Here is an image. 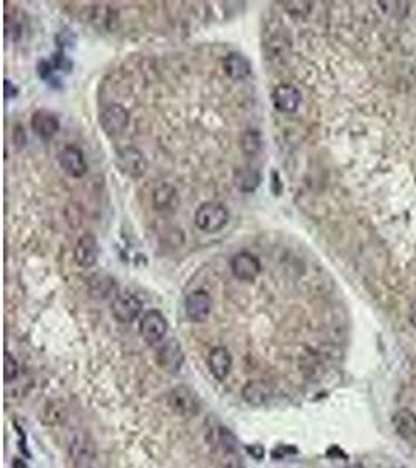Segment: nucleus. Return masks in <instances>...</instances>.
I'll return each mask as SVG.
<instances>
[{"label": "nucleus", "instance_id": "f257e3e1", "mask_svg": "<svg viewBox=\"0 0 416 468\" xmlns=\"http://www.w3.org/2000/svg\"><path fill=\"white\" fill-rule=\"evenodd\" d=\"M70 468H97V451L93 439L83 429H72L67 437Z\"/></svg>", "mask_w": 416, "mask_h": 468}, {"label": "nucleus", "instance_id": "f03ea898", "mask_svg": "<svg viewBox=\"0 0 416 468\" xmlns=\"http://www.w3.org/2000/svg\"><path fill=\"white\" fill-rule=\"evenodd\" d=\"M167 406L173 414L185 418L198 415L201 409L197 393L187 386H176L170 389L167 393Z\"/></svg>", "mask_w": 416, "mask_h": 468}, {"label": "nucleus", "instance_id": "7ed1b4c3", "mask_svg": "<svg viewBox=\"0 0 416 468\" xmlns=\"http://www.w3.org/2000/svg\"><path fill=\"white\" fill-rule=\"evenodd\" d=\"M229 212L220 203H205L195 212V225L205 233H217L228 223Z\"/></svg>", "mask_w": 416, "mask_h": 468}, {"label": "nucleus", "instance_id": "20e7f679", "mask_svg": "<svg viewBox=\"0 0 416 468\" xmlns=\"http://www.w3.org/2000/svg\"><path fill=\"white\" fill-rule=\"evenodd\" d=\"M169 330V324L165 320L164 314L151 309L145 312L139 320V333L146 344L155 345L159 344L165 337V333Z\"/></svg>", "mask_w": 416, "mask_h": 468}, {"label": "nucleus", "instance_id": "39448f33", "mask_svg": "<svg viewBox=\"0 0 416 468\" xmlns=\"http://www.w3.org/2000/svg\"><path fill=\"white\" fill-rule=\"evenodd\" d=\"M117 167L131 178H140L146 172V160L144 153L136 147H124L115 155Z\"/></svg>", "mask_w": 416, "mask_h": 468}, {"label": "nucleus", "instance_id": "423d86ee", "mask_svg": "<svg viewBox=\"0 0 416 468\" xmlns=\"http://www.w3.org/2000/svg\"><path fill=\"white\" fill-rule=\"evenodd\" d=\"M156 361L158 366L165 370L167 373L172 375L178 373L182 364H185V353H182V348L178 340L170 339L159 346L156 353Z\"/></svg>", "mask_w": 416, "mask_h": 468}, {"label": "nucleus", "instance_id": "0eeeda50", "mask_svg": "<svg viewBox=\"0 0 416 468\" xmlns=\"http://www.w3.org/2000/svg\"><path fill=\"white\" fill-rule=\"evenodd\" d=\"M111 311L119 324H131L142 312V301L133 294H122L115 297Z\"/></svg>", "mask_w": 416, "mask_h": 468}, {"label": "nucleus", "instance_id": "6e6552de", "mask_svg": "<svg viewBox=\"0 0 416 468\" xmlns=\"http://www.w3.org/2000/svg\"><path fill=\"white\" fill-rule=\"evenodd\" d=\"M231 270L240 281H254L261 275L262 264L258 256L248 252H242L231 259Z\"/></svg>", "mask_w": 416, "mask_h": 468}, {"label": "nucleus", "instance_id": "1a4fd4ad", "mask_svg": "<svg viewBox=\"0 0 416 468\" xmlns=\"http://www.w3.org/2000/svg\"><path fill=\"white\" fill-rule=\"evenodd\" d=\"M128 122H130V114H128L124 106L117 105V103L106 106L100 114L102 129L109 136H115L124 131Z\"/></svg>", "mask_w": 416, "mask_h": 468}, {"label": "nucleus", "instance_id": "9d476101", "mask_svg": "<svg viewBox=\"0 0 416 468\" xmlns=\"http://www.w3.org/2000/svg\"><path fill=\"white\" fill-rule=\"evenodd\" d=\"M212 311L211 295L206 290H195L186 299V315L193 324L205 321Z\"/></svg>", "mask_w": 416, "mask_h": 468}, {"label": "nucleus", "instance_id": "9b49d317", "mask_svg": "<svg viewBox=\"0 0 416 468\" xmlns=\"http://www.w3.org/2000/svg\"><path fill=\"white\" fill-rule=\"evenodd\" d=\"M99 242H97L94 234H83L78 239L75 245V252H73V258L75 263L83 267V269H89V267L95 265L97 259H99Z\"/></svg>", "mask_w": 416, "mask_h": 468}, {"label": "nucleus", "instance_id": "f8f14e48", "mask_svg": "<svg viewBox=\"0 0 416 468\" xmlns=\"http://www.w3.org/2000/svg\"><path fill=\"white\" fill-rule=\"evenodd\" d=\"M59 166L72 178H82L88 170L82 150L73 145H67L59 151Z\"/></svg>", "mask_w": 416, "mask_h": 468}, {"label": "nucleus", "instance_id": "ddd939ff", "mask_svg": "<svg viewBox=\"0 0 416 468\" xmlns=\"http://www.w3.org/2000/svg\"><path fill=\"white\" fill-rule=\"evenodd\" d=\"M272 99H273L274 106H276V109H279V111L293 113V111H296L299 106L301 94H299V91L293 86V84L281 83L273 89Z\"/></svg>", "mask_w": 416, "mask_h": 468}, {"label": "nucleus", "instance_id": "4468645a", "mask_svg": "<svg viewBox=\"0 0 416 468\" xmlns=\"http://www.w3.org/2000/svg\"><path fill=\"white\" fill-rule=\"evenodd\" d=\"M207 367L212 376L218 381H225L232 368V356L225 346H216L207 356Z\"/></svg>", "mask_w": 416, "mask_h": 468}, {"label": "nucleus", "instance_id": "2eb2a0df", "mask_svg": "<svg viewBox=\"0 0 416 468\" xmlns=\"http://www.w3.org/2000/svg\"><path fill=\"white\" fill-rule=\"evenodd\" d=\"M32 129L42 139H50L59 130L58 118L47 109H39L32 118Z\"/></svg>", "mask_w": 416, "mask_h": 468}, {"label": "nucleus", "instance_id": "dca6fc26", "mask_svg": "<svg viewBox=\"0 0 416 468\" xmlns=\"http://www.w3.org/2000/svg\"><path fill=\"white\" fill-rule=\"evenodd\" d=\"M273 389L265 381H249L242 389V398L252 406H262L272 398Z\"/></svg>", "mask_w": 416, "mask_h": 468}, {"label": "nucleus", "instance_id": "f3484780", "mask_svg": "<svg viewBox=\"0 0 416 468\" xmlns=\"http://www.w3.org/2000/svg\"><path fill=\"white\" fill-rule=\"evenodd\" d=\"M393 428L401 439L412 442L416 439V414L413 411L399 409L393 415Z\"/></svg>", "mask_w": 416, "mask_h": 468}, {"label": "nucleus", "instance_id": "a211bd4d", "mask_svg": "<svg viewBox=\"0 0 416 468\" xmlns=\"http://www.w3.org/2000/svg\"><path fill=\"white\" fill-rule=\"evenodd\" d=\"M223 69L232 80H243L252 74V64L240 53H231L225 58Z\"/></svg>", "mask_w": 416, "mask_h": 468}, {"label": "nucleus", "instance_id": "6ab92c4d", "mask_svg": "<svg viewBox=\"0 0 416 468\" xmlns=\"http://www.w3.org/2000/svg\"><path fill=\"white\" fill-rule=\"evenodd\" d=\"M176 202H178L176 191H175V187H172L170 185H164L161 187H158L155 194H153V205H155V208L159 211L173 209Z\"/></svg>", "mask_w": 416, "mask_h": 468}, {"label": "nucleus", "instance_id": "aec40b11", "mask_svg": "<svg viewBox=\"0 0 416 468\" xmlns=\"http://www.w3.org/2000/svg\"><path fill=\"white\" fill-rule=\"evenodd\" d=\"M66 418V406L61 401H48L41 412V420L48 427H57Z\"/></svg>", "mask_w": 416, "mask_h": 468}, {"label": "nucleus", "instance_id": "412c9836", "mask_svg": "<svg viewBox=\"0 0 416 468\" xmlns=\"http://www.w3.org/2000/svg\"><path fill=\"white\" fill-rule=\"evenodd\" d=\"M261 183V175L254 169H243L236 174V186L243 192H253Z\"/></svg>", "mask_w": 416, "mask_h": 468}, {"label": "nucleus", "instance_id": "4be33fe9", "mask_svg": "<svg viewBox=\"0 0 416 468\" xmlns=\"http://www.w3.org/2000/svg\"><path fill=\"white\" fill-rule=\"evenodd\" d=\"M240 147L245 155H249V156L258 155L262 149L261 133L256 130H249L247 133H243V136L240 139Z\"/></svg>", "mask_w": 416, "mask_h": 468}, {"label": "nucleus", "instance_id": "5701e85b", "mask_svg": "<svg viewBox=\"0 0 416 468\" xmlns=\"http://www.w3.org/2000/svg\"><path fill=\"white\" fill-rule=\"evenodd\" d=\"M19 376H21L19 362H17L13 355L7 351V353H5V382H7V386L13 384V382L19 380Z\"/></svg>", "mask_w": 416, "mask_h": 468}, {"label": "nucleus", "instance_id": "b1692460", "mask_svg": "<svg viewBox=\"0 0 416 468\" xmlns=\"http://www.w3.org/2000/svg\"><path fill=\"white\" fill-rule=\"evenodd\" d=\"M52 68L53 66L50 64V62H47V59H41L36 66V69H38V75L42 78V80H46V78L52 74Z\"/></svg>", "mask_w": 416, "mask_h": 468}, {"label": "nucleus", "instance_id": "393cba45", "mask_svg": "<svg viewBox=\"0 0 416 468\" xmlns=\"http://www.w3.org/2000/svg\"><path fill=\"white\" fill-rule=\"evenodd\" d=\"M272 191L273 194H276V196H281V192H283V185H281L278 172L272 174Z\"/></svg>", "mask_w": 416, "mask_h": 468}, {"label": "nucleus", "instance_id": "a878e982", "mask_svg": "<svg viewBox=\"0 0 416 468\" xmlns=\"http://www.w3.org/2000/svg\"><path fill=\"white\" fill-rule=\"evenodd\" d=\"M5 95H7V99H10V97H16L17 95V88L16 86H11V82L10 80H5Z\"/></svg>", "mask_w": 416, "mask_h": 468}, {"label": "nucleus", "instance_id": "bb28decb", "mask_svg": "<svg viewBox=\"0 0 416 468\" xmlns=\"http://www.w3.org/2000/svg\"><path fill=\"white\" fill-rule=\"evenodd\" d=\"M408 319H410V324H412L416 328V301L413 303L412 306H410V311H408Z\"/></svg>", "mask_w": 416, "mask_h": 468}, {"label": "nucleus", "instance_id": "cd10ccee", "mask_svg": "<svg viewBox=\"0 0 416 468\" xmlns=\"http://www.w3.org/2000/svg\"><path fill=\"white\" fill-rule=\"evenodd\" d=\"M223 468H243V465L240 464V460H238V459H231V460L226 462Z\"/></svg>", "mask_w": 416, "mask_h": 468}, {"label": "nucleus", "instance_id": "c85d7f7f", "mask_svg": "<svg viewBox=\"0 0 416 468\" xmlns=\"http://www.w3.org/2000/svg\"><path fill=\"white\" fill-rule=\"evenodd\" d=\"M343 468H365L362 464H351V465H346Z\"/></svg>", "mask_w": 416, "mask_h": 468}]
</instances>
